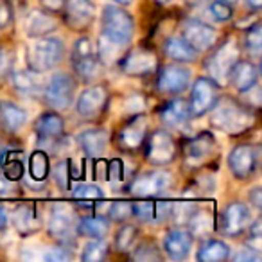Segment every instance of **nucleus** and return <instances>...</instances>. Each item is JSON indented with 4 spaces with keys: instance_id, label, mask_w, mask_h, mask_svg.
Returning a JSON list of instances; mask_svg holds the SVG:
<instances>
[{
    "instance_id": "nucleus-1",
    "label": "nucleus",
    "mask_w": 262,
    "mask_h": 262,
    "mask_svg": "<svg viewBox=\"0 0 262 262\" xmlns=\"http://www.w3.org/2000/svg\"><path fill=\"white\" fill-rule=\"evenodd\" d=\"M210 122L226 135H241L255 122V112L250 106L233 101L232 97H217L210 108Z\"/></svg>"
},
{
    "instance_id": "nucleus-2",
    "label": "nucleus",
    "mask_w": 262,
    "mask_h": 262,
    "mask_svg": "<svg viewBox=\"0 0 262 262\" xmlns=\"http://www.w3.org/2000/svg\"><path fill=\"white\" fill-rule=\"evenodd\" d=\"M101 26V36L122 49L131 43L133 34H135V20L120 6H106L102 9Z\"/></svg>"
},
{
    "instance_id": "nucleus-3",
    "label": "nucleus",
    "mask_w": 262,
    "mask_h": 262,
    "mask_svg": "<svg viewBox=\"0 0 262 262\" xmlns=\"http://www.w3.org/2000/svg\"><path fill=\"white\" fill-rule=\"evenodd\" d=\"M65 56V45L63 40L56 36H40L34 38V41L27 49V63L29 69L34 72H49L56 69L61 63Z\"/></svg>"
},
{
    "instance_id": "nucleus-4",
    "label": "nucleus",
    "mask_w": 262,
    "mask_h": 262,
    "mask_svg": "<svg viewBox=\"0 0 262 262\" xmlns=\"http://www.w3.org/2000/svg\"><path fill=\"white\" fill-rule=\"evenodd\" d=\"M34 131H36L38 146L45 153H59V147L63 146L65 139V120L59 113L45 112L34 122Z\"/></svg>"
},
{
    "instance_id": "nucleus-5",
    "label": "nucleus",
    "mask_w": 262,
    "mask_h": 262,
    "mask_svg": "<svg viewBox=\"0 0 262 262\" xmlns=\"http://www.w3.org/2000/svg\"><path fill=\"white\" fill-rule=\"evenodd\" d=\"M43 99L52 110L65 112L74 102V94H76V79L67 72H56L51 76L47 84L43 86Z\"/></svg>"
},
{
    "instance_id": "nucleus-6",
    "label": "nucleus",
    "mask_w": 262,
    "mask_h": 262,
    "mask_svg": "<svg viewBox=\"0 0 262 262\" xmlns=\"http://www.w3.org/2000/svg\"><path fill=\"white\" fill-rule=\"evenodd\" d=\"M72 67L79 79L92 81L101 72V61L94 51V43L90 38L81 36L74 41L72 47Z\"/></svg>"
},
{
    "instance_id": "nucleus-7",
    "label": "nucleus",
    "mask_w": 262,
    "mask_h": 262,
    "mask_svg": "<svg viewBox=\"0 0 262 262\" xmlns=\"http://www.w3.org/2000/svg\"><path fill=\"white\" fill-rule=\"evenodd\" d=\"M172 187V174L167 171H147L131 180L129 192L139 198H160Z\"/></svg>"
},
{
    "instance_id": "nucleus-8",
    "label": "nucleus",
    "mask_w": 262,
    "mask_h": 262,
    "mask_svg": "<svg viewBox=\"0 0 262 262\" xmlns=\"http://www.w3.org/2000/svg\"><path fill=\"white\" fill-rule=\"evenodd\" d=\"M228 169L237 180H250L260 164V149L251 144H239L228 153Z\"/></svg>"
},
{
    "instance_id": "nucleus-9",
    "label": "nucleus",
    "mask_w": 262,
    "mask_h": 262,
    "mask_svg": "<svg viewBox=\"0 0 262 262\" xmlns=\"http://www.w3.org/2000/svg\"><path fill=\"white\" fill-rule=\"evenodd\" d=\"M146 144V160L153 165H167L176 158V140L165 129L153 131L144 140Z\"/></svg>"
},
{
    "instance_id": "nucleus-10",
    "label": "nucleus",
    "mask_w": 262,
    "mask_h": 262,
    "mask_svg": "<svg viewBox=\"0 0 262 262\" xmlns=\"http://www.w3.org/2000/svg\"><path fill=\"white\" fill-rule=\"evenodd\" d=\"M47 228L51 237L58 239L61 244L74 243V233H76V212H74V208L67 203L52 205Z\"/></svg>"
},
{
    "instance_id": "nucleus-11",
    "label": "nucleus",
    "mask_w": 262,
    "mask_h": 262,
    "mask_svg": "<svg viewBox=\"0 0 262 262\" xmlns=\"http://www.w3.org/2000/svg\"><path fill=\"white\" fill-rule=\"evenodd\" d=\"M219 97V84L215 83L212 77L201 76L194 81L192 88H190V115L192 117H203L205 113L210 112L214 102Z\"/></svg>"
},
{
    "instance_id": "nucleus-12",
    "label": "nucleus",
    "mask_w": 262,
    "mask_h": 262,
    "mask_svg": "<svg viewBox=\"0 0 262 262\" xmlns=\"http://www.w3.org/2000/svg\"><path fill=\"white\" fill-rule=\"evenodd\" d=\"M237 59H239L237 43L233 40H226L225 43L219 45L210 54V58L207 59L208 77H212L217 84L223 83V81L228 77L230 69H232Z\"/></svg>"
},
{
    "instance_id": "nucleus-13",
    "label": "nucleus",
    "mask_w": 262,
    "mask_h": 262,
    "mask_svg": "<svg viewBox=\"0 0 262 262\" xmlns=\"http://www.w3.org/2000/svg\"><path fill=\"white\" fill-rule=\"evenodd\" d=\"M215 137L208 131H203L200 135L192 137L190 140H187L183 146V160L189 167H201L203 164H207L215 153Z\"/></svg>"
},
{
    "instance_id": "nucleus-14",
    "label": "nucleus",
    "mask_w": 262,
    "mask_h": 262,
    "mask_svg": "<svg viewBox=\"0 0 262 262\" xmlns=\"http://www.w3.org/2000/svg\"><path fill=\"white\" fill-rule=\"evenodd\" d=\"M251 223V210L241 201H232L225 207L219 217V230L228 237H239Z\"/></svg>"
},
{
    "instance_id": "nucleus-15",
    "label": "nucleus",
    "mask_w": 262,
    "mask_h": 262,
    "mask_svg": "<svg viewBox=\"0 0 262 262\" xmlns=\"http://www.w3.org/2000/svg\"><path fill=\"white\" fill-rule=\"evenodd\" d=\"M182 38H185L198 52H205L217 43V31L203 20L187 18L182 27Z\"/></svg>"
},
{
    "instance_id": "nucleus-16",
    "label": "nucleus",
    "mask_w": 262,
    "mask_h": 262,
    "mask_svg": "<svg viewBox=\"0 0 262 262\" xmlns=\"http://www.w3.org/2000/svg\"><path fill=\"white\" fill-rule=\"evenodd\" d=\"M192 72L182 63H171L165 65L158 72L157 77V88L164 94H182L190 86Z\"/></svg>"
},
{
    "instance_id": "nucleus-17",
    "label": "nucleus",
    "mask_w": 262,
    "mask_h": 262,
    "mask_svg": "<svg viewBox=\"0 0 262 262\" xmlns=\"http://www.w3.org/2000/svg\"><path fill=\"white\" fill-rule=\"evenodd\" d=\"M108 102V90L102 84H92L86 90L81 92L76 101V112L83 119H95L106 108Z\"/></svg>"
},
{
    "instance_id": "nucleus-18",
    "label": "nucleus",
    "mask_w": 262,
    "mask_h": 262,
    "mask_svg": "<svg viewBox=\"0 0 262 262\" xmlns=\"http://www.w3.org/2000/svg\"><path fill=\"white\" fill-rule=\"evenodd\" d=\"M226 79L230 81V84H232L239 94L251 92L258 83L257 63L248 61V59H237V61L233 63L232 69H230Z\"/></svg>"
},
{
    "instance_id": "nucleus-19",
    "label": "nucleus",
    "mask_w": 262,
    "mask_h": 262,
    "mask_svg": "<svg viewBox=\"0 0 262 262\" xmlns=\"http://www.w3.org/2000/svg\"><path fill=\"white\" fill-rule=\"evenodd\" d=\"M63 11H65V22L69 24V27L83 31L94 22L95 6L94 0H67Z\"/></svg>"
},
{
    "instance_id": "nucleus-20",
    "label": "nucleus",
    "mask_w": 262,
    "mask_h": 262,
    "mask_svg": "<svg viewBox=\"0 0 262 262\" xmlns=\"http://www.w3.org/2000/svg\"><path fill=\"white\" fill-rule=\"evenodd\" d=\"M157 69V56L147 49H137L120 59V70L127 76H147Z\"/></svg>"
},
{
    "instance_id": "nucleus-21",
    "label": "nucleus",
    "mask_w": 262,
    "mask_h": 262,
    "mask_svg": "<svg viewBox=\"0 0 262 262\" xmlns=\"http://www.w3.org/2000/svg\"><path fill=\"white\" fill-rule=\"evenodd\" d=\"M194 243V235L187 228H172L165 233L164 239V251L169 258L172 260H183V258L189 257L190 248Z\"/></svg>"
},
{
    "instance_id": "nucleus-22",
    "label": "nucleus",
    "mask_w": 262,
    "mask_h": 262,
    "mask_svg": "<svg viewBox=\"0 0 262 262\" xmlns=\"http://www.w3.org/2000/svg\"><path fill=\"white\" fill-rule=\"evenodd\" d=\"M147 137V119L144 115H133V119L119 131L117 142L122 149L135 151L144 144Z\"/></svg>"
},
{
    "instance_id": "nucleus-23",
    "label": "nucleus",
    "mask_w": 262,
    "mask_h": 262,
    "mask_svg": "<svg viewBox=\"0 0 262 262\" xmlns=\"http://www.w3.org/2000/svg\"><path fill=\"white\" fill-rule=\"evenodd\" d=\"M108 140L110 135L104 127H90L77 135V144L83 149V153L90 158H101L106 153Z\"/></svg>"
},
{
    "instance_id": "nucleus-24",
    "label": "nucleus",
    "mask_w": 262,
    "mask_h": 262,
    "mask_svg": "<svg viewBox=\"0 0 262 262\" xmlns=\"http://www.w3.org/2000/svg\"><path fill=\"white\" fill-rule=\"evenodd\" d=\"M11 223L20 235H34L41 228V217L33 205H18L11 212Z\"/></svg>"
},
{
    "instance_id": "nucleus-25",
    "label": "nucleus",
    "mask_w": 262,
    "mask_h": 262,
    "mask_svg": "<svg viewBox=\"0 0 262 262\" xmlns=\"http://www.w3.org/2000/svg\"><path fill=\"white\" fill-rule=\"evenodd\" d=\"M26 33L29 38H40L54 33L58 29V20L47 9H33L26 18Z\"/></svg>"
},
{
    "instance_id": "nucleus-26",
    "label": "nucleus",
    "mask_w": 262,
    "mask_h": 262,
    "mask_svg": "<svg viewBox=\"0 0 262 262\" xmlns=\"http://www.w3.org/2000/svg\"><path fill=\"white\" fill-rule=\"evenodd\" d=\"M190 117L192 115H190L189 101L182 97L171 99L160 110V120L169 127H182L183 124L189 122Z\"/></svg>"
},
{
    "instance_id": "nucleus-27",
    "label": "nucleus",
    "mask_w": 262,
    "mask_h": 262,
    "mask_svg": "<svg viewBox=\"0 0 262 262\" xmlns=\"http://www.w3.org/2000/svg\"><path fill=\"white\" fill-rule=\"evenodd\" d=\"M9 77H11L15 90L18 94L26 95V97H38L43 92L40 72H34L31 69H22V70H13Z\"/></svg>"
},
{
    "instance_id": "nucleus-28",
    "label": "nucleus",
    "mask_w": 262,
    "mask_h": 262,
    "mask_svg": "<svg viewBox=\"0 0 262 262\" xmlns=\"http://www.w3.org/2000/svg\"><path fill=\"white\" fill-rule=\"evenodd\" d=\"M171 214V203L167 201H137L133 203V215L144 223L165 221Z\"/></svg>"
},
{
    "instance_id": "nucleus-29",
    "label": "nucleus",
    "mask_w": 262,
    "mask_h": 262,
    "mask_svg": "<svg viewBox=\"0 0 262 262\" xmlns=\"http://www.w3.org/2000/svg\"><path fill=\"white\" fill-rule=\"evenodd\" d=\"M165 56L176 63H192L198 59L200 52L182 36H171L164 43Z\"/></svg>"
},
{
    "instance_id": "nucleus-30",
    "label": "nucleus",
    "mask_w": 262,
    "mask_h": 262,
    "mask_svg": "<svg viewBox=\"0 0 262 262\" xmlns=\"http://www.w3.org/2000/svg\"><path fill=\"white\" fill-rule=\"evenodd\" d=\"M0 119H2V124H4L6 129L9 131H20L24 126L27 124V112L18 106L16 102L11 101H2L0 102Z\"/></svg>"
},
{
    "instance_id": "nucleus-31",
    "label": "nucleus",
    "mask_w": 262,
    "mask_h": 262,
    "mask_svg": "<svg viewBox=\"0 0 262 262\" xmlns=\"http://www.w3.org/2000/svg\"><path fill=\"white\" fill-rule=\"evenodd\" d=\"M110 230V221L102 215H84L77 223V233L90 239H104Z\"/></svg>"
},
{
    "instance_id": "nucleus-32",
    "label": "nucleus",
    "mask_w": 262,
    "mask_h": 262,
    "mask_svg": "<svg viewBox=\"0 0 262 262\" xmlns=\"http://www.w3.org/2000/svg\"><path fill=\"white\" fill-rule=\"evenodd\" d=\"M230 257V246L221 239H208L198 250L196 258L200 262H221Z\"/></svg>"
},
{
    "instance_id": "nucleus-33",
    "label": "nucleus",
    "mask_w": 262,
    "mask_h": 262,
    "mask_svg": "<svg viewBox=\"0 0 262 262\" xmlns=\"http://www.w3.org/2000/svg\"><path fill=\"white\" fill-rule=\"evenodd\" d=\"M0 167L4 176L9 182H18L22 180L24 172H26V164H24V157L18 151H6L0 158Z\"/></svg>"
},
{
    "instance_id": "nucleus-34",
    "label": "nucleus",
    "mask_w": 262,
    "mask_h": 262,
    "mask_svg": "<svg viewBox=\"0 0 262 262\" xmlns=\"http://www.w3.org/2000/svg\"><path fill=\"white\" fill-rule=\"evenodd\" d=\"M51 172V162H49V153L43 149H36L29 157V176L33 182L43 183L49 178Z\"/></svg>"
},
{
    "instance_id": "nucleus-35",
    "label": "nucleus",
    "mask_w": 262,
    "mask_h": 262,
    "mask_svg": "<svg viewBox=\"0 0 262 262\" xmlns=\"http://www.w3.org/2000/svg\"><path fill=\"white\" fill-rule=\"evenodd\" d=\"M185 226L192 235H207L214 228V217L208 210L196 207V210L192 212Z\"/></svg>"
},
{
    "instance_id": "nucleus-36",
    "label": "nucleus",
    "mask_w": 262,
    "mask_h": 262,
    "mask_svg": "<svg viewBox=\"0 0 262 262\" xmlns=\"http://www.w3.org/2000/svg\"><path fill=\"white\" fill-rule=\"evenodd\" d=\"M72 196L81 207H94L95 201L104 200V192L95 183H77L72 189Z\"/></svg>"
},
{
    "instance_id": "nucleus-37",
    "label": "nucleus",
    "mask_w": 262,
    "mask_h": 262,
    "mask_svg": "<svg viewBox=\"0 0 262 262\" xmlns=\"http://www.w3.org/2000/svg\"><path fill=\"white\" fill-rule=\"evenodd\" d=\"M110 246L104 239H92L84 244L83 253H81V260L83 262H101L108 257Z\"/></svg>"
},
{
    "instance_id": "nucleus-38",
    "label": "nucleus",
    "mask_w": 262,
    "mask_h": 262,
    "mask_svg": "<svg viewBox=\"0 0 262 262\" xmlns=\"http://www.w3.org/2000/svg\"><path fill=\"white\" fill-rule=\"evenodd\" d=\"M139 239V228L135 225H124L115 235V250L120 253H127L133 250Z\"/></svg>"
},
{
    "instance_id": "nucleus-39",
    "label": "nucleus",
    "mask_w": 262,
    "mask_h": 262,
    "mask_svg": "<svg viewBox=\"0 0 262 262\" xmlns=\"http://www.w3.org/2000/svg\"><path fill=\"white\" fill-rule=\"evenodd\" d=\"M244 49L250 56L258 58L262 52V26L260 22H255L251 27H248L244 33Z\"/></svg>"
},
{
    "instance_id": "nucleus-40",
    "label": "nucleus",
    "mask_w": 262,
    "mask_h": 262,
    "mask_svg": "<svg viewBox=\"0 0 262 262\" xmlns=\"http://www.w3.org/2000/svg\"><path fill=\"white\" fill-rule=\"evenodd\" d=\"M162 251L158 250V246L153 241H146L140 246L135 248V251L131 253L133 260H144V262H153V260H162Z\"/></svg>"
},
{
    "instance_id": "nucleus-41",
    "label": "nucleus",
    "mask_w": 262,
    "mask_h": 262,
    "mask_svg": "<svg viewBox=\"0 0 262 262\" xmlns=\"http://www.w3.org/2000/svg\"><path fill=\"white\" fill-rule=\"evenodd\" d=\"M133 215V203L127 200H119L115 203H110L108 217L117 223H126Z\"/></svg>"
},
{
    "instance_id": "nucleus-42",
    "label": "nucleus",
    "mask_w": 262,
    "mask_h": 262,
    "mask_svg": "<svg viewBox=\"0 0 262 262\" xmlns=\"http://www.w3.org/2000/svg\"><path fill=\"white\" fill-rule=\"evenodd\" d=\"M208 13L217 22H228L233 16V8L230 2H225V0H212L208 6Z\"/></svg>"
},
{
    "instance_id": "nucleus-43",
    "label": "nucleus",
    "mask_w": 262,
    "mask_h": 262,
    "mask_svg": "<svg viewBox=\"0 0 262 262\" xmlns=\"http://www.w3.org/2000/svg\"><path fill=\"white\" fill-rule=\"evenodd\" d=\"M52 174H54V180H56V183H58L59 189H61V190H69L70 182H72V172H70L69 160H61V162H59V164L54 167V171H52Z\"/></svg>"
},
{
    "instance_id": "nucleus-44",
    "label": "nucleus",
    "mask_w": 262,
    "mask_h": 262,
    "mask_svg": "<svg viewBox=\"0 0 262 262\" xmlns=\"http://www.w3.org/2000/svg\"><path fill=\"white\" fill-rule=\"evenodd\" d=\"M196 210V205L192 203H176V205H171V214L169 217L174 219V223H178L180 226L182 225H187L189 217L192 215V212Z\"/></svg>"
},
{
    "instance_id": "nucleus-45",
    "label": "nucleus",
    "mask_w": 262,
    "mask_h": 262,
    "mask_svg": "<svg viewBox=\"0 0 262 262\" xmlns=\"http://www.w3.org/2000/svg\"><path fill=\"white\" fill-rule=\"evenodd\" d=\"M15 70V54L9 49H0V83L6 81Z\"/></svg>"
},
{
    "instance_id": "nucleus-46",
    "label": "nucleus",
    "mask_w": 262,
    "mask_h": 262,
    "mask_svg": "<svg viewBox=\"0 0 262 262\" xmlns=\"http://www.w3.org/2000/svg\"><path fill=\"white\" fill-rule=\"evenodd\" d=\"M106 180L113 183L124 182V180H126V169H124L122 160L113 158V160H110L108 164H106Z\"/></svg>"
},
{
    "instance_id": "nucleus-47",
    "label": "nucleus",
    "mask_w": 262,
    "mask_h": 262,
    "mask_svg": "<svg viewBox=\"0 0 262 262\" xmlns=\"http://www.w3.org/2000/svg\"><path fill=\"white\" fill-rule=\"evenodd\" d=\"M72 258V253L69 251V248L65 246H56L51 248L43 253V260L47 262H67Z\"/></svg>"
},
{
    "instance_id": "nucleus-48",
    "label": "nucleus",
    "mask_w": 262,
    "mask_h": 262,
    "mask_svg": "<svg viewBox=\"0 0 262 262\" xmlns=\"http://www.w3.org/2000/svg\"><path fill=\"white\" fill-rule=\"evenodd\" d=\"M15 18V11L9 0H0V31L8 29Z\"/></svg>"
},
{
    "instance_id": "nucleus-49",
    "label": "nucleus",
    "mask_w": 262,
    "mask_h": 262,
    "mask_svg": "<svg viewBox=\"0 0 262 262\" xmlns=\"http://www.w3.org/2000/svg\"><path fill=\"white\" fill-rule=\"evenodd\" d=\"M233 260L239 262H260V250H255V248H243L233 255Z\"/></svg>"
},
{
    "instance_id": "nucleus-50",
    "label": "nucleus",
    "mask_w": 262,
    "mask_h": 262,
    "mask_svg": "<svg viewBox=\"0 0 262 262\" xmlns=\"http://www.w3.org/2000/svg\"><path fill=\"white\" fill-rule=\"evenodd\" d=\"M40 4H41V8L47 9V11L59 13V11H63V8H65L67 0H40Z\"/></svg>"
},
{
    "instance_id": "nucleus-51",
    "label": "nucleus",
    "mask_w": 262,
    "mask_h": 262,
    "mask_svg": "<svg viewBox=\"0 0 262 262\" xmlns=\"http://www.w3.org/2000/svg\"><path fill=\"white\" fill-rule=\"evenodd\" d=\"M248 201H250L255 208L262 207V189H260V187H255V189L251 190L250 196H248Z\"/></svg>"
},
{
    "instance_id": "nucleus-52",
    "label": "nucleus",
    "mask_w": 262,
    "mask_h": 262,
    "mask_svg": "<svg viewBox=\"0 0 262 262\" xmlns=\"http://www.w3.org/2000/svg\"><path fill=\"white\" fill-rule=\"evenodd\" d=\"M13 182H9L6 176H0V198H8L13 190Z\"/></svg>"
},
{
    "instance_id": "nucleus-53",
    "label": "nucleus",
    "mask_w": 262,
    "mask_h": 262,
    "mask_svg": "<svg viewBox=\"0 0 262 262\" xmlns=\"http://www.w3.org/2000/svg\"><path fill=\"white\" fill-rule=\"evenodd\" d=\"M9 225V217H8V212H6L4 207H0V232H6Z\"/></svg>"
},
{
    "instance_id": "nucleus-54",
    "label": "nucleus",
    "mask_w": 262,
    "mask_h": 262,
    "mask_svg": "<svg viewBox=\"0 0 262 262\" xmlns=\"http://www.w3.org/2000/svg\"><path fill=\"white\" fill-rule=\"evenodd\" d=\"M246 6L251 11H258V9H262V0H246Z\"/></svg>"
},
{
    "instance_id": "nucleus-55",
    "label": "nucleus",
    "mask_w": 262,
    "mask_h": 262,
    "mask_svg": "<svg viewBox=\"0 0 262 262\" xmlns=\"http://www.w3.org/2000/svg\"><path fill=\"white\" fill-rule=\"evenodd\" d=\"M115 4H119V6H129V4H133V0H113Z\"/></svg>"
},
{
    "instance_id": "nucleus-56",
    "label": "nucleus",
    "mask_w": 262,
    "mask_h": 262,
    "mask_svg": "<svg viewBox=\"0 0 262 262\" xmlns=\"http://www.w3.org/2000/svg\"><path fill=\"white\" fill-rule=\"evenodd\" d=\"M155 2H157V4H160V6H165V4H169L171 0H155Z\"/></svg>"
},
{
    "instance_id": "nucleus-57",
    "label": "nucleus",
    "mask_w": 262,
    "mask_h": 262,
    "mask_svg": "<svg viewBox=\"0 0 262 262\" xmlns=\"http://www.w3.org/2000/svg\"><path fill=\"white\" fill-rule=\"evenodd\" d=\"M185 2H187V4H190V6H194L196 2H200V0H185Z\"/></svg>"
},
{
    "instance_id": "nucleus-58",
    "label": "nucleus",
    "mask_w": 262,
    "mask_h": 262,
    "mask_svg": "<svg viewBox=\"0 0 262 262\" xmlns=\"http://www.w3.org/2000/svg\"><path fill=\"white\" fill-rule=\"evenodd\" d=\"M225 2H230V4H235L237 0H225Z\"/></svg>"
}]
</instances>
